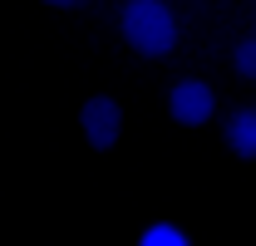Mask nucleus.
<instances>
[{
	"label": "nucleus",
	"mask_w": 256,
	"mask_h": 246,
	"mask_svg": "<svg viewBox=\"0 0 256 246\" xmlns=\"http://www.w3.org/2000/svg\"><path fill=\"white\" fill-rule=\"evenodd\" d=\"M118 30L143 60H162V54L178 50V20H172V10L162 0H128Z\"/></svg>",
	"instance_id": "f257e3e1"
},
{
	"label": "nucleus",
	"mask_w": 256,
	"mask_h": 246,
	"mask_svg": "<svg viewBox=\"0 0 256 246\" xmlns=\"http://www.w3.org/2000/svg\"><path fill=\"white\" fill-rule=\"evenodd\" d=\"M79 123H84V138H89V148L108 153V148L118 143V133H124V108H118V98H108V94H94V98H84V108H79Z\"/></svg>",
	"instance_id": "f03ea898"
},
{
	"label": "nucleus",
	"mask_w": 256,
	"mask_h": 246,
	"mask_svg": "<svg viewBox=\"0 0 256 246\" xmlns=\"http://www.w3.org/2000/svg\"><path fill=\"white\" fill-rule=\"evenodd\" d=\"M168 114L182 123V128H202V123L217 114V94H212V84H202V79H178L172 94H168Z\"/></svg>",
	"instance_id": "7ed1b4c3"
},
{
	"label": "nucleus",
	"mask_w": 256,
	"mask_h": 246,
	"mask_svg": "<svg viewBox=\"0 0 256 246\" xmlns=\"http://www.w3.org/2000/svg\"><path fill=\"white\" fill-rule=\"evenodd\" d=\"M222 133H226V148H232L236 158L256 162V104H242V108H232Z\"/></svg>",
	"instance_id": "20e7f679"
},
{
	"label": "nucleus",
	"mask_w": 256,
	"mask_h": 246,
	"mask_svg": "<svg viewBox=\"0 0 256 246\" xmlns=\"http://www.w3.org/2000/svg\"><path fill=\"white\" fill-rule=\"evenodd\" d=\"M138 246H192V236L182 226H172V222H153V226L138 236Z\"/></svg>",
	"instance_id": "39448f33"
},
{
	"label": "nucleus",
	"mask_w": 256,
	"mask_h": 246,
	"mask_svg": "<svg viewBox=\"0 0 256 246\" xmlns=\"http://www.w3.org/2000/svg\"><path fill=\"white\" fill-rule=\"evenodd\" d=\"M232 64H236V74H242V79H256V34H246V40L236 44Z\"/></svg>",
	"instance_id": "423d86ee"
},
{
	"label": "nucleus",
	"mask_w": 256,
	"mask_h": 246,
	"mask_svg": "<svg viewBox=\"0 0 256 246\" xmlns=\"http://www.w3.org/2000/svg\"><path fill=\"white\" fill-rule=\"evenodd\" d=\"M44 5H54V10H74V5H84V0H44Z\"/></svg>",
	"instance_id": "0eeeda50"
}]
</instances>
